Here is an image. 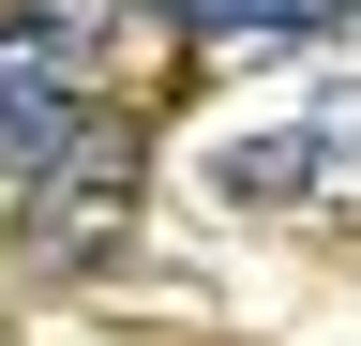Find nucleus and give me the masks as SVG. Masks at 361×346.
<instances>
[{
  "label": "nucleus",
  "mask_w": 361,
  "mask_h": 346,
  "mask_svg": "<svg viewBox=\"0 0 361 346\" xmlns=\"http://www.w3.org/2000/svg\"><path fill=\"white\" fill-rule=\"evenodd\" d=\"M121 166L135 151L106 136V0H16L0 16V181H30V196L90 181L106 196Z\"/></svg>",
  "instance_id": "1"
},
{
  "label": "nucleus",
  "mask_w": 361,
  "mask_h": 346,
  "mask_svg": "<svg viewBox=\"0 0 361 346\" xmlns=\"http://www.w3.org/2000/svg\"><path fill=\"white\" fill-rule=\"evenodd\" d=\"M196 46H241V30H286V46H316V30L346 16V0H166Z\"/></svg>",
  "instance_id": "2"
},
{
  "label": "nucleus",
  "mask_w": 361,
  "mask_h": 346,
  "mask_svg": "<svg viewBox=\"0 0 361 346\" xmlns=\"http://www.w3.org/2000/svg\"><path fill=\"white\" fill-rule=\"evenodd\" d=\"M346 16H361V0H346Z\"/></svg>",
  "instance_id": "3"
}]
</instances>
